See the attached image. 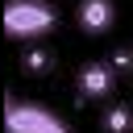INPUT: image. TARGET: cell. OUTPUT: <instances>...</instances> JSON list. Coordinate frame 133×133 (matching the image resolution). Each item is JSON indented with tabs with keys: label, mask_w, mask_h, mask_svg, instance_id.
Wrapping results in <instances>:
<instances>
[{
	"label": "cell",
	"mask_w": 133,
	"mask_h": 133,
	"mask_svg": "<svg viewBox=\"0 0 133 133\" xmlns=\"http://www.w3.org/2000/svg\"><path fill=\"white\" fill-rule=\"evenodd\" d=\"M4 125H8V133H71V125H66L54 108H46V104H37V100H21V96L8 100Z\"/></svg>",
	"instance_id": "cell-2"
},
{
	"label": "cell",
	"mask_w": 133,
	"mask_h": 133,
	"mask_svg": "<svg viewBox=\"0 0 133 133\" xmlns=\"http://www.w3.org/2000/svg\"><path fill=\"white\" fill-rule=\"evenodd\" d=\"M58 25V8L50 0H8L4 8V29L12 42H37Z\"/></svg>",
	"instance_id": "cell-1"
},
{
	"label": "cell",
	"mask_w": 133,
	"mask_h": 133,
	"mask_svg": "<svg viewBox=\"0 0 133 133\" xmlns=\"http://www.w3.org/2000/svg\"><path fill=\"white\" fill-rule=\"evenodd\" d=\"M46 62H50V58H46L42 50H25V58H21L25 71H46Z\"/></svg>",
	"instance_id": "cell-6"
},
{
	"label": "cell",
	"mask_w": 133,
	"mask_h": 133,
	"mask_svg": "<svg viewBox=\"0 0 133 133\" xmlns=\"http://www.w3.org/2000/svg\"><path fill=\"white\" fill-rule=\"evenodd\" d=\"M75 21H79V29H83V33L100 37V33H108V29H112V21H116V4H112V0H79Z\"/></svg>",
	"instance_id": "cell-4"
},
{
	"label": "cell",
	"mask_w": 133,
	"mask_h": 133,
	"mask_svg": "<svg viewBox=\"0 0 133 133\" xmlns=\"http://www.w3.org/2000/svg\"><path fill=\"white\" fill-rule=\"evenodd\" d=\"M75 83H79V96L83 100H104L112 91V83H116V66L112 62H83Z\"/></svg>",
	"instance_id": "cell-3"
},
{
	"label": "cell",
	"mask_w": 133,
	"mask_h": 133,
	"mask_svg": "<svg viewBox=\"0 0 133 133\" xmlns=\"http://www.w3.org/2000/svg\"><path fill=\"white\" fill-rule=\"evenodd\" d=\"M112 66H133V50H121V54L112 58Z\"/></svg>",
	"instance_id": "cell-7"
},
{
	"label": "cell",
	"mask_w": 133,
	"mask_h": 133,
	"mask_svg": "<svg viewBox=\"0 0 133 133\" xmlns=\"http://www.w3.org/2000/svg\"><path fill=\"white\" fill-rule=\"evenodd\" d=\"M133 129V108L129 104H112L104 112V133H129Z\"/></svg>",
	"instance_id": "cell-5"
}]
</instances>
